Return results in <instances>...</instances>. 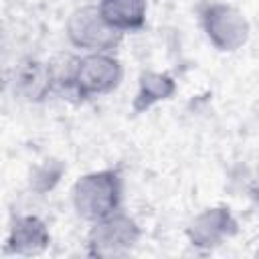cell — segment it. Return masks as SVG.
I'll return each mask as SVG.
<instances>
[{
  "instance_id": "2",
  "label": "cell",
  "mask_w": 259,
  "mask_h": 259,
  "mask_svg": "<svg viewBox=\"0 0 259 259\" xmlns=\"http://www.w3.org/2000/svg\"><path fill=\"white\" fill-rule=\"evenodd\" d=\"M121 79V67L117 59L105 53H91L79 59L67 81L69 87L77 89L81 95H99L111 91Z\"/></svg>"
},
{
  "instance_id": "5",
  "label": "cell",
  "mask_w": 259,
  "mask_h": 259,
  "mask_svg": "<svg viewBox=\"0 0 259 259\" xmlns=\"http://www.w3.org/2000/svg\"><path fill=\"white\" fill-rule=\"evenodd\" d=\"M138 237V229L132 219L123 214H109L101 221H95L91 231V247H95L97 255H115L121 247H132Z\"/></svg>"
},
{
  "instance_id": "8",
  "label": "cell",
  "mask_w": 259,
  "mask_h": 259,
  "mask_svg": "<svg viewBox=\"0 0 259 259\" xmlns=\"http://www.w3.org/2000/svg\"><path fill=\"white\" fill-rule=\"evenodd\" d=\"M174 89L172 81L166 75H144L142 83H140V93L138 99H146L144 107L152 105L158 99H164L166 95H170Z\"/></svg>"
},
{
  "instance_id": "1",
  "label": "cell",
  "mask_w": 259,
  "mask_h": 259,
  "mask_svg": "<svg viewBox=\"0 0 259 259\" xmlns=\"http://www.w3.org/2000/svg\"><path fill=\"white\" fill-rule=\"evenodd\" d=\"M121 182L115 172H99L83 176L75 186L77 212L91 221H101L117 212Z\"/></svg>"
},
{
  "instance_id": "7",
  "label": "cell",
  "mask_w": 259,
  "mask_h": 259,
  "mask_svg": "<svg viewBox=\"0 0 259 259\" xmlns=\"http://www.w3.org/2000/svg\"><path fill=\"white\" fill-rule=\"evenodd\" d=\"M47 243H49V233L45 225L34 217H22L10 229L8 245L14 253H20V255L38 253L45 249Z\"/></svg>"
},
{
  "instance_id": "6",
  "label": "cell",
  "mask_w": 259,
  "mask_h": 259,
  "mask_svg": "<svg viewBox=\"0 0 259 259\" xmlns=\"http://www.w3.org/2000/svg\"><path fill=\"white\" fill-rule=\"evenodd\" d=\"M97 8L103 20L119 32L140 28L146 18V0H101Z\"/></svg>"
},
{
  "instance_id": "3",
  "label": "cell",
  "mask_w": 259,
  "mask_h": 259,
  "mask_svg": "<svg viewBox=\"0 0 259 259\" xmlns=\"http://www.w3.org/2000/svg\"><path fill=\"white\" fill-rule=\"evenodd\" d=\"M121 34L123 32L115 30L113 26H109L103 20L97 6L81 8L69 20V38L73 40V45H77L85 51L105 53L119 42Z\"/></svg>"
},
{
  "instance_id": "4",
  "label": "cell",
  "mask_w": 259,
  "mask_h": 259,
  "mask_svg": "<svg viewBox=\"0 0 259 259\" xmlns=\"http://www.w3.org/2000/svg\"><path fill=\"white\" fill-rule=\"evenodd\" d=\"M204 28L208 38L223 51H233L247 38V22L245 18L231 6L225 4H210L204 12Z\"/></svg>"
}]
</instances>
